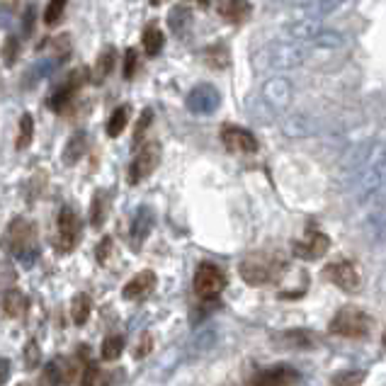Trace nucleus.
<instances>
[{
  "label": "nucleus",
  "instance_id": "5701e85b",
  "mask_svg": "<svg viewBox=\"0 0 386 386\" xmlns=\"http://www.w3.org/2000/svg\"><path fill=\"white\" fill-rule=\"evenodd\" d=\"M27 311V296L20 289H5L3 294V314L8 318H20Z\"/></svg>",
  "mask_w": 386,
  "mask_h": 386
},
{
  "label": "nucleus",
  "instance_id": "c85d7f7f",
  "mask_svg": "<svg viewBox=\"0 0 386 386\" xmlns=\"http://www.w3.org/2000/svg\"><path fill=\"white\" fill-rule=\"evenodd\" d=\"M311 44H314L316 49H343V46L347 44V39L340 32H336V29H323Z\"/></svg>",
  "mask_w": 386,
  "mask_h": 386
},
{
  "label": "nucleus",
  "instance_id": "412c9836",
  "mask_svg": "<svg viewBox=\"0 0 386 386\" xmlns=\"http://www.w3.org/2000/svg\"><path fill=\"white\" fill-rule=\"evenodd\" d=\"M216 13L228 22H243L250 13V5L243 0H216Z\"/></svg>",
  "mask_w": 386,
  "mask_h": 386
},
{
  "label": "nucleus",
  "instance_id": "423d86ee",
  "mask_svg": "<svg viewBox=\"0 0 386 386\" xmlns=\"http://www.w3.org/2000/svg\"><path fill=\"white\" fill-rule=\"evenodd\" d=\"M195 294L202 301H212L226 289V275L216 268L214 263H200L195 270Z\"/></svg>",
  "mask_w": 386,
  "mask_h": 386
},
{
  "label": "nucleus",
  "instance_id": "a211bd4d",
  "mask_svg": "<svg viewBox=\"0 0 386 386\" xmlns=\"http://www.w3.org/2000/svg\"><path fill=\"white\" fill-rule=\"evenodd\" d=\"M156 273H151V270H141L139 275H134L132 280L124 284L122 289V296L129 301H137V299H144V296H149L151 291H153L156 287Z\"/></svg>",
  "mask_w": 386,
  "mask_h": 386
},
{
  "label": "nucleus",
  "instance_id": "f3484780",
  "mask_svg": "<svg viewBox=\"0 0 386 386\" xmlns=\"http://www.w3.org/2000/svg\"><path fill=\"white\" fill-rule=\"evenodd\" d=\"M323 29L326 27H323L321 18H299V20H294V22L287 25L284 34L289 36L291 41H306V44H311Z\"/></svg>",
  "mask_w": 386,
  "mask_h": 386
},
{
  "label": "nucleus",
  "instance_id": "f03ea898",
  "mask_svg": "<svg viewBox=\"0 0 386 386\" xmlns=\"http://www.w3.org/2000/svg\"><path fill=\"white\" fill-rule=\"evenodd\" d=\"M311 51L296 41H275L255 54L253 64L258 73H284L294 71L309 61Z\"/></svg>",
  "mask_w": 386,
  "mask_h": 386
},
{
  "label": "nucleus",
  "instance_id": "72a5a7b5",
  "mask_svg": "<svg viewBox=\"0 0 386 386\" xmlns=\"http://www.w3.org/2000/svg\"><path fill=\"white\" fill-rule=\"evenodd\" d=\"M282 340H287L284 345H289V347H314L316 345V338L311 336V333H306V331H291V333H284L282 336Z\"/></svg>",
  "mask_w": 386,
  "mask_h": 386
},
{
  "label": "nucleus",
  "instance_id": "7c9ffc66",
  "mask_svg": "<svg viewBox=\"0 0 386 386\" xmlns=\"http://www.w3.org/2000/svg\"><path fill=\"white\" fill-rule=\"evenodd\" d=\"M32 139H34V119H32V114H22L20 127H18V141H15L18 151L27 149V146L32 144Z\"/></svg>",
  "mask_w": 386,
  "mask_h": 386
},
{
  "label": "nucleus",
  "instance_id": "39448f33",
  "mask_svg": "<svg viewBox=\"0 0 386 386\" xmlns=\"http://www.w3.org/2000/svg\"><path fill=\"white\" fill-rule=\"evenodd\" d=\"M5 241H8V248L15 258H32L36 250V226L25 216L13 219L8 233H5Z\"/></svg>",
  "mask_w": 386,
  "mask_h": 386
},
{
  "label": "nucleus",
  "instance_id": "aec40b11",
  "mask_svg": "<svg viewBox=\"0 0 386 386\" xmlns=\"http://www.w3.org/2000/svg\"><path fill=\"white\" fill-rule=\"evenodd\" d=\"M299 10H304L301 18H323V15L336 13L343 5V0H294Z\"/></svg>",
  "mask_w": 386,
  "mask_h": 386
},
{
  "label": "nucleus",
  "instance_id": "a878e982",
  "mask_svg": "<svg viewBox=\"0 0 386 386\" xmlns=\"http://www.w3.org/2000/svg\"><path fill=\"white\" fill-rule=\"evenodd\" d=\"M163 32H160L156 25H149L144 29V36H141V44H144V51L149 56H158L163 51Z\"/></svg>",
  "mask_w": 386,
  "mask_h": 386
},
{
  "label": "nucleus",
  "instance_id": "6e6552de",
  "mask_svg": "<svg viewBox=\"0 0 386 386\" xmlns=\"http://www.w3.org/2000/svg\"><path fill=\"white\" fill-rule=\"evenodd\" d=\"M158 163H160V144L149 141V144L139 146L137 156H134L132 165H129V182H132V185L144 182L146 177L158 168Z\"/></svg>",
  "mask_w": 386,
  "mask_h": 386
},
{
  "label": "nucleus",
  "instance_id": "de8ad7c7",
  "mask_svg": "<svg viewBox=\"0 0 386 386\" xmlns=\"http://www.w3.org/2000/svg\"><path fill=\"white\" fill-rule=\"evenodd\" d=\"M149 3H151V5H153V8H158V5H160V3H163V0H149Z\"/></svg>",
  "mask_w": 386,
  "mask_h": 386
},
{
  "label": "nucleus",
  "instance_id": "3c124183",
  "mask_svg": "<svg viewBox=\"0 0 386 386\" xmlns=\"http://www.w3.org/2000/svg\"><path fill=\"white\" fill-rule=\"evenodd\" d=\"M221 386H238V384H233V382H226V384H221Z\"/></svg>",
  "mask_w": 386,
  "mask_h": 386
},
{
  "label": "nucleus",
  "instance_id": "4be33fe9",
  "mask_svg": "<svg viewBox=\"0 0 386 386\" xmlns=\"http://www.w3.org/2000/svg\"><path fill=\"white\" fill-rule=\"evenodd\" d=\"M246 112L250 114V117L255 119V122H260V124H270V122H275V117H277V114H280L277 109L270 107L268 102H265L260 95L248 97V100H246Z\"/></svg>",
  "mask_w": 386,
  "mask_h": 386
},
{
  "label": "nucleus",
  "instance_id": "9b49d317",
  "mask_svg": "<svg viewBox=\"0 0 386 386\" xmlns=\"http://www.w3.org/2000/svg\"><path fill=\"white\" fill-rule=\"evenodd\" d=\"M219 102H221V95H219V90L212 85V83H200V85H195L190 92H187V109L195 114L216 112Z\"/></svg>",
  "mask_w": 386,
  "mask_h": 386
},
{
  "label": "nucleus",
  "instance_id": "7ed1b4c3",
  "mask_svg": "<svg viewBox=\"0 0 386 386\" xmlns=\"http://www.w3.org/2000/svg\"><path fill=\"white\" fill-rule=\"evenodd\" d=\"M282 273H284V258L270 250H255L238 265V275L250 287H265L270 282H277Z\"/></svg>",
  "mask_w": 386,
  "mask_h": 386
},
{
  "label": "nucleus",
  "instance_id": "6ab92c4d",
  "mask_svg": "<svg viewBox=\"0 0 386 386\" xmlns=\"http://www.w3.org/2000/svg\"><path fill=\"white\" fill-rule=\"evenodd\" d=\"M151 228H153V212H151L149 207H139V212L134 214V221H132V248L139 250L144 246Z\"/></svg>",
  "mask_w": 386,
  "mask_h": 386
},
{
  "label": "nucleus",
  "instance_id": "c756f323",
  "mask_svg": "<svg viewBox=\"0 0 386 386\" xmlns=\"http://www.w3.org/2000/svg\"><path fill=\"white\" fill-rule=\"evenodd\" d=\"M214 340H216V328H202V331H197L195 338H192V352L205 354L207 350L214 347Z\"/></svg>",
  "mask_w": 386,
  "mask_h": 386
},
{
  "label": "nucleus",
  "instance_id": "79ce46f5",
  "mask_svg": "<svg viewBox=\"0 0 386 386\" xmlns=\"http://www.w3.org/2000/svg\"><path fill=\"white\" fill-rule=\"evenodd\" d=\"M151 117H153V112H151V109H144V114H141V119H139V124H137V132H134V144H137V146L141 144V139H144L146 129H149Z\"/></svg>",
  "mask_w": 386,
  "mask_h": 386
},
{
  "label": "nucleus",
  "instance_id": "9d476101",
  "mask_svg": "<svg viewBox=\"0 0 386 386\" xmlns=\"http://www.w3.org/2000/svg\"><path fill=\"white\" fill-rule=\"evenodd\" d=\"M323 277L331 280L338 289L350 291V294L359 291V284H362L357 268H354L350 260H338V263H331L328 268H323Z\"/></svg>",
  "mask_w": 386,
  "mask_h": 386
},
{
  "label": "nucleus",
  "instance_id": "f257e3e1",
  "mask_svg": "<svg viewBox=\"0 0 386 386\" xmlns=\"http://www.w3.org/2000/svg\"><path fill=\"white\" fill-rule=\"evenodd\" d=\"M350 168V190L359 202L372 200L386 187V141H372L354 151Z\"/></svg>",
  "mask_w": 386,
  "mask_h": 386
},
{
  "label": "nucleus",
  "instance_id": "20e7f679",
  "mask_svg": "<svg viewBox=\"0 0 386 386\" xmlns=\"http://www.w3.org/2000/svg\"><path fill=\"white\" fill-rule=\"evenodd\" d=\"M328 331L338 338L357 340V338L369 336V331H372V316H369L367 311L357 309V306H343V309L331 318Z\"/></svg>",
  "mask_w": 386,
  "mask_h": 386
},
{
  "label": "nucleus",
  "instance_id": "2eb2a0df",
  "mask_svg": "<svg viewBox=\"0 0 386 386\" xmlns=\"http://www.w3.org/2000/svg\"><path fill=\"white\" fill-rule=\"evenodd\" d=\"M328 248H331V238L321 231H311L304 241L294 243V255L301 260H318L328 253Z\"/></svg>",
  "mask_w": 386,
  "mask_h": 386
},
{
  "label": "nucleus",
  "instance_id": "cd10ccee",
  "mask_svg": "<svg viewBox=\"0 0 386 386\" xmlns=\"http://www.w3.org/2000/svg\"><path fill=\"white\" fill-rule=\"evenodd\" d=\"M114 59H117V51H114V46H107V49H102V54L97 56V61H95V83H97V85H102V81H105L109 73H112Z\"/></svg>",
  "mask_w": 386,
  "mask_h": 386
},
{
  "label": "nucleus",
  "instance_id": "0eeeda50",
  "mask_svg": "<svg viewBox=\"0 0 386 386\" xmlns=\"http://www.w3.org/2000/svg\"><path fill=\"white\" fill-rule=\"evenodd\" d=\"M260 97L268 102L270 107H275L277 112H284L294 100V83L284 76H270L268 81L260 85Z\"/></svg>",
  "mask_w": 386,
  "mask_h": 386
},
{
  "label": "nucleus",
  "instance_id": "473e14b6",
  "mask_svg": "<svg viewBox=\"0 0 386 386\" xmlns=\"http://www.w3.org/2000/svg\"><path fill=\"white\" fill-rule=\"evenodd\" d=\"M205 61H207V66H212V69H226L228 66V61H231V56H228V49L223 44H216V46H212V49H207L205 51Z\"/></svg>",
  "mask_w": 386,
  "mask_h": 386
},
{
  "label": "nucleus",
  "instance_id": "f704fd0d",
  "mask_svg": "<svg viewBox=\"0 0 386 386\" xmlns=\"http://www.w3.org/2000/svg\"><path fill=\"white\" fill-rule=\"evenodd\" d=\"M122 350H124V338L122 336H107L105 343H102V359L114 362V359L122 354Z\"/></svg>",
  "mask_w": 386,
  "mask_h": 386
},
{
  "label": "nucleus",
  "instance_id": "ea45409f",
  "mask_svg": "<svg viewBox=\"0 0 386 386\" xmlns=\"http://www.w3.org/2000/svg\"><path fill=\"white\" fill-rule=\"evenodd\" d=\"M151 350H153V336H151V333H144V336L139 338V345L134 347V357L144 359V357H149Z\"/></svg>",
  "mask_w": 386,
  "mask_h": 386
},
{
  "label": "nucleus",
  "instance_id": "4468645a",
  "mask_svg": "<svg viewBox=\"0 0 386 386\" xmlns=\"http://www.w3.org/2000/svg\"><path fill=\"white\" fill-rule=\"evenodd\" d=\"M280 129H282V134L289 139H309L318 134V122H316V117H311V114L296 112V114H287V117L280 122Z\"/></svg>",
  "mask_w": 386,
  "mask_h": 386
},
{
  "label": "nucleus",
  "instance_id": "e433bc0d",
  "mask_svg": "<svg viewBox=\"0 0 386 386\" xmlns=\"http://www.w3.org/2000/svg\"><path fill=\"white\" fill-rule=\"evenodd\" d=\"M66 10V0H49V5H46L44 10V25H56L61 20V15H64Z\"/></svg>",
  "mask_w": 386,
  "mask_h": 386
},
{
  "label": "nucleus",
  "instance_id": "2f4dec72",
  "mask_svg": "<svg viewBox=\"0 0 386 386\" xmlns=\"http://www.w3.org/2000/svg\"><path fill=\"white\" fill-rule=\"evenodd\" d=\"M127 122H129V107H117L112 114H109V122H107V137H119V134L127 129Z\"/></svg>",
  "mask_w": 386,
  "mask_h": 386
},
{
  "label": "nucleus",
  "instance_id": "bb28decb",
  "mask_svg": "<svg viewBox=\"0 0 386 386\" xmlns=\"http://www.w3.org/2000/svg\"><path fill=\"white\" fill-rule=\"evenodd\" d=\"M90 311H92L90 296H88V294H76V296H73L71 316H73V323H76V326H85L88 318H90Z\"/></svg>",
  "mask_w": 386,
  "mask_h": 386
},
{
  "label": "nucleus",
  "instance_id": "ddd939ff",
  "mask_svg": "<svg viewBox=\"0 0 386 386\" xmlns=\"http://www.w3.org/2000/svg\"><path fill=\"white\" fill-rule=\"evenodd\" d=\"M85 76H88V71L85 69H81L78 73H71L69 78H66V83L59 88V90L51 95V100H49V107L54 109V112H59V114H64L66 109H69L73 105V100H76V92L81 90V85H83V81H85Z\"/></svg>",
  "mask_w": 386,
  "mask_h": 386
},
{
  "label": "nucleus",
  "instance_id": "b1692460",
  "mask_svg": "<svg viewBox=\"0 0 386 386\" xmlns=\"http://www.w3.org/2000/svg\"><path fill=\"white\" fill-rule=\"evenodd\" d=\"M85 151H88V134L85 132L71 134L69 144H66V149H64V163L66 165H76L78 160L85 156Z\"/></svg>",
  "mask_w": 386,
  "mask_h": 386
},
{
  "label": "nucleus",
  "instance_id": "8fccbe9b",
  "mask_svg": "<svg viewBox=\"0 0 386 386\" xmlns=\"http://www.w3.org/2000/svg\"><path fill=\"white\" fill-rule=\"evenodd\" d=\"M195 3H200V5H207V3H209V0H195Z\"/></svg>",
  "mask_w": 386,
  "mask_h": 386
},
{
  "label": "nucleus",
  "instance_id": "1a4fd4ad",
  "mask_svg": "<svg viewBox=\"0 0 386 386\" xmlns=\"http://www.w3.org/2000/svg\"><path fill=\"white\" fill-rule=\"evenodd\" d=\"M81 238V219L71 207H64L59 214V223H56V248L59 253H71L78 246Z\"/></svg>",
  "mask_w": 386,
  "mask_h": 386
},
{
  "label": "nucleus",
  "instance_id": "393cba45",
  "mask_svg": "<svg viewBox=\"0 0 386 386\" xmlns=\"http://www.w3.org/2000/svg\"><path fill=\"white\" fill-rule=\"evenodd\" d=\"M168 25H170V32L175 36H185L192 29V13L185 5H175L168 15Z\"/></svg>",
  "mask_w": 386,
  "mask_h": 386
},
{
  "label": "nucleus",
  "instance_id": "603ef678",
  "mask_svg": "<svg viewBox=\"0 0 386 386\" xmlns=\"http://www.w3.org/2000/svg\"><path fill=\"white\" fill-rule=\"evenodd\" d=\"M20 386H32V384H20Z\"/></svg>",
  "mask_w": 386,
  "mask_h": 386
},
{
  "label": "nucleus",
  "instance_id": "a18cd8bd",
  "mask_svg": "<svg viewBox=\"0 0 386 386\" xmlns=\"http://www.w3.org/2000/svg\"><path fill=\"white\" fill-rule=\"evenodd\" d=\"M32 15H34V8H27V13H25V34L32 32Z\"/></svg>",
  "mask_w": 386,
  "mask_h": 386
},
{
  "label": "nucleus",
  "instance_id": "dca6fc26",
  "mask_svg": "<svg viewBox=\"0 0 386 386\" xmlns=\"http://www.w3.org/2000/svg\"><path fill=\"white\" fill-rule=\"evenodd\" d=\"M299 382V374L291 367H273V369H263L250 379L248 386H294Z\"/></svg>",
  "mask_w": 386,
  "mask_h": 386
},
{
  "label": "nucleus",
  "instance_id": "09e8293b",
  "mask_svg": "<svg viewBox=\"0 0 386 386\" xmlns=\"http://www.w3.org/2000/svg\"><path fill=\"white\" fill-rule=\"evenodd\" d=\"M382 345H384V350H386V331L382 333Z\"/></svg>",
  "mask_w": 386,
  "mask_h": 386
},
{
  "label": "nucleus",
  "instance_id": "c03bdc74",
  "mask_svg": "<svg viewBox=\"0 0 386 386\" xmlns=\"http://www.w3.org/2000/svg\"><path fill=\"white\" fill-rule=\"evenodd\" d=\"M109 248H112V241H109V238H102L100 248H97V260H100V263H105V260H107Z\"/></svg>",
  "mask_w": 386,
  "mask_h": 386
},
{
  "label": "nucleus",
  "instance_id": "4c0bfd02",
  "mask_svg": "<svg viewBox=\"0 0 386 386\" xmlns=\"http://www.w3.org/2000/svg\"><path fill=\"white\" fill-rule=\"evenodd\" d=\"M18 56H20V39L18 36H10L8 41H5V49H3V61H5V66H15V61H18Z\"/></svg>",
  "mask_w": 386,
  "mask_h": 386
},
{
  "label": "nucleus",
  "instance_id": "58836bf2",
  "mask_svg": "<svg viewBox=\"0 0 386 386\" xmlns=\"http://www.w3.org/2000/svg\"><path fill=\"white\" fill-rule=\"evenodd\" d=\"M39 359H41L39 345H36V340H29L27 347H25V367H27V369H34L36 364H39Z\"/></svg>",
  "mask_w": 386,
  "mask_h": 386
},
{
  "label": "nucleus",
  "instance_id": "c9c22d12",
  "mask_svg": "<svg viewBox=\"0 0 386 386\" xmlns=\"http://www.w3.org/2000/svg\"><path fill=\"white\" fill-rule=\"evenodd\" d=\"M105 216H107V195L105 192H97V195L92 197V209H90L92 226H102Z\"/></svg>",
  "mask_w": 386,
  "mask_h": 386
},
{
  "label": "nucleus",
  "instance_id": "a19ab883",
  "mask_svg": "<svg viewBox=\"0 0 386 386\" xmlns=\"http://www.w3.org/2000/svg\"><path fill=\"white\" fill-rule=\"evenodd\" d=\"M362 379H364V372H345L333 379V386H359Z\"/></svg>",
  "mask_w": 386,
  "mask_h": 386
},
{
  "label": "nucleus",
  "instance_id": "f8f14e48",
  "mask_svg": "<svg viewBox=\"0 0 386 386\" xmlns=\"http://www.w3.org/2000/svg\"><path fill=\"white\" fill-rule=\"evenodd\" d=\"M221 141L233 153H255L258 151V139L253 132L238 124H223L221 127Z\"/></svg>",
  "mask_w": 386,
  "mask_h": 386
},
{
  "label": "nucleus",
  "instance_id": "49530a36",
  "mask_svg": "<svg viewBox=\"0 0 386 386\" xmlns=\"http://www.w3.org/2000/svg\"><path fill=\"white\" fill-rule=\"evenodd\" d=\"M8 379V359H3V382Z\"/></svg>",
  "mask_w": 386,
  "mask_h": 386
},
{
  "label": "nucleus",
  "instance_id": "37998d69",
  "mask_svg": "<svg viewBox=\"0 0 386 386\" xmlns=\"http://www.w3.org/2000/svg\"><path fill=\"white\" fill-rule=\"evenodd\" d=\"M134 71H137V51L127 49V54H124V78H132Z\"/></svg>",
  "mask_w": 386,
  "mask_h": 386
}]
</instances>
